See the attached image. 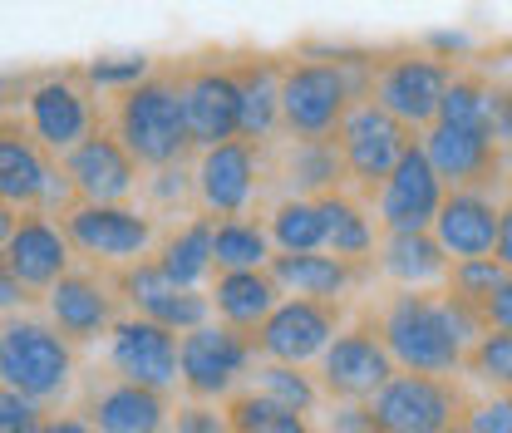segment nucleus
<instances>
[{"label": "nucleus", "instance_id": "obj_9", "mask_svg": "<svg viewBox=\"0 0 512 433\" xmlns=\"http://www.w3.org/2000/svg\"><path fill=\"white\" fill-rule=\"evenodd\" d=\"M340 153H345V168H350V183L360 197H380V187L389 183V173L399 168V158L419 143L414 128L404 119H394L384 104L375 99H360L345 124H340Z\"/></svg>", "mask_w": 512, "mask_h": 433}, {"label": "nucleus", "instance_id": "obj_5", "mask_svg": "<svg viewBox=\"0 0 512 433\" xmlns=\"http://www.w3.org/2000/svg\"><path fill=\"white\" fill-rule=\"evenodd\" d=\"M69 247L94 266H128L143 261L158 242V217L133 202H74L60 217Z\"/></svg>", "mask_w": 512, "mask_h": 433}, {"label": "nucleus", "instance_id": "obj_29", "mask_svg": "<svg viewBox=\"0 0 512 433\" xmlns=\"http://www.w3.org/2000/svg\"><path fill=\"white\" fill-rule=\"evenodd\" d=\"M316 202L325 212V251L340 256V261H355V266H375L384 227L370 217L365 197L345 187V192H325Z\"/></svg>", "mask_w": 512, "mask_h": 433}, {"label": "nucleus", "instance_id": "obj_39", "mask_svg": "<svg viewBox=\"0 0 512 433\" xmlns=\"http://www.w3.org/2000/svg\"><path fill=\"white\" fill-rule=\"evenodd\" d=\"M79 69H84V84H89V89H114V94H124L138 79H148L158 64L148 60V55H119V60H89V64H79Z\"/></svg>", "mask_w": 512, "mask_h": 433}, {"label": "nucleus", "instance_id": "obj_14", "mask_svg": "<svg viewBox=\"0 0 512 433\" xmlns=\"http://www.w3.org/2000/svg\"><path fill=\"white\" fill-rule=\"evenodd\" d=\"M99 433H173V394L119 379L114 370L89 374L79 384V409Z\"/></svg>", "mask_w": 512, "mask_h": 433}, {"label": "nucleus", "instance_id": "obj_45", "mask_svg": "<svg viewBox=\"0 0 512 433\" xmlns=\"http://www.w3.org/2000/svg\"><path fill=\"white\" fill-rule=\"evenodd\" d=\"M0 291H5V296H0L5 315H15V306H30V301H40V296H35V291H30V286H25L15 271H5V266H0Z\"/></svg>", "mask_w": 512, "mask_h": 433}, {"label": "nucleus", "instance_id": "obj_48", "mask_svg": "<svg viewBox=\"0 0 512 433\" xmlns=\"http://www.w3.org/2000/svg\"><path fill=\"white\" fill-rule=\"evenodd\" d=\"M493 256L512 271V202H503V232H498V251Z\"/></svg>", "mask_w": 512, "mask_h": 433}, {"label": "nucleus", "instance_id": "obj_12", "mask_svg": "<svg viewBox=\"0 0 512 433\" xmlns=\"http://www.w3.org/2000/svg\"><path fill=\"white\" fill-rule=\"evenodd\" d=\"M0 266L15 271L35 296H50L64 276L74 271V247L64 237V227L55 222V212H0Z\"/></svg>", "mask_w": 512, "mask_h": 433}, {"label": "nucleus", "instance_id": "obj_2", "mask_svg": "<svg viewBox=\"0 0 512 433\" xmlns=\"http://www.w3.org/2000/svg\"><path fill=\"white\" fill-rule=\"evenodd\" d=\"M114 133L128 143V153L158 173V168H178L192 153V133L183 119V94H178V74L173 64H158L148 79H138L133 89L114 94Z\"/></svg>", "mask_w": 512, "mask_h": 433}, {"label": "nucleus", "instance_id": "obj_6", "mask_svg": "<svg viewBox=\"0 0 512 433\" xmlns=\"http://www.w3.org/2000/svg\"><path fill=\"white\" fill-rule=\"evenodd\" d=\"M399 374L389 345L380 340V325H375V306H365L355 315V325H345L335 335V345L320 355V389L325 399L335 404H370L384 384Z\"/></svg>", "mask_w": 512, "mask_h": 433}, {"label": "nucleus", "instance_id": "obj_49", "mask_svg": "<svg viewBox=\"0 0 512 433\" xmlns=\"http://www.w3.org/2000/svg\"><path fill=\"white\" fill-rule=\"evenodd\" d=\"M448 433H468V424H458V429H448Z\"/></svg>", "mask_w": 512, "mask_h": 433}, {"label": "nucleus", "instance_id": "obj_3", "mask_svg": "<svg viewBox=\"0 0 512 433\" xmlns=\"http://www.w3.org/2000/svg\"><path fill=\"white\" fill-rule=\"evenodd\" d=\"M74 345L55 330V320H35V315H5L0 330V379L5 389L35 399V404H60L74 389Z\"/></svg>", "mask_w": 512, "mask_h": 433}, {"label": "nucleus", "instance_id": "obj_20", "mask_svg": "<svg viewBox=\"0 0 512 433\" xmlns=\"http://www.w3.org/2000/svg\"><path fill=\"white\" fill-rule=\"evenodd\" d=\"M444 197H448L444 178L434 173L424 143H414L399 158V168L389 173V183L380 187V197H375L380 227L384 232H434V217H439Z\"/></svg>", "mask_w": 512, "mask_h": 433}, {"label": "nucleus", "instance_id": "obj_47", "mask_svg": "<svg viewBox=\"0 0 512 433\" xmlns=\"http://www.w3.org/2000/svg\"><path fill=\"white\" fill-rule=\"evenodd\" d=\"M40 433H99V429H94L84 414H45Z\"/></svg>", "mask_w": 512, "mask_h": 433}, {"label": "nucleus", "instance_id": "obj_31", "mask_svg": "<svg viewBox=\"0 0 512 433\" xmlns=\"http://www.w3.org/2000/svg\"><path fill=\"white\" fill-rule=\"evenodd\" d=\"M276 251H325V212L316 197H281L266 217Z\"/></svg>", "mask_w": 512, "mask_h": 433}, {"label": "nucleus", "instance_id": "obj_16", "mask_svg": "<svg viewBox=\"0 0 512 433\" xmlns=\"http://www.w3.org/2000/svg\"><path fill=\"white\" fill-rule=\"evenodd\" d=\"M60 173L74 202H128L143 187V163L128 153V143L114 133V124L94 128L79 148L60 158Z\"/></svg>", "mask_w": 512, "mask_h": 433}, {"label": "nucleus", "instance_id": "obj_33", "mask_svg": "<svg viewBox=\"0 0 512 433\" xmlns=\"http://www.w3.org/2000/svg\"><path fill=\"white\" fill-rule=\"evenodd\" d=\"M252 389L276 399L281 409H296V414H316V404L325 399L316 374H306L301 365H276V360H256Z\"/></svg>", "mask_w": 512, "mask_h": 433}, {"label": "nucleus", "instance_id": "obj_24", "mask_svg": "<svg viewBox=\"0 0 512 433\" xmlns=\"http://www.w3.org/2000/svg\"><path fill=\"white\" fill-rule=\"evenodd\" d=\"M266 271L281 286V296H306V301L345 306V296H355L365 286V276L380 271V266H355V261H340L330 251H276Z\"/></svg>", "mask_w": 512, "mask_h": 433}, {"label": "nucleus", "instance_id": "obj_43", "mask_svg": "<svg viewBox=\"0 0 512 433\" xmlns=\"http://www.w3.org/2000/svg\"><path fill=\"white\" fill-rule=\"evenodd\" d=\"M173 433H232V424H227V409L217 414L212 404L188 399V404H178V414H173Z\"/></svg>", "mask_w": 512, "mask_h": 433}, {"label": "nucleus", "instance_id": "obj_13", "mask_svg": "<svg viewBox=\"0 0 512 433\" xmlns=\"http://www.w3.org/2000/svg\"><path fill=\"white\" fill-rule=\"evenodd\" d=\"M256 370V345L252 335L222 325V320H207L202 330L183 335V394L197 404H212V399H232L237 384Z\"/></svg>", "mask_w": 512, "mask_h": 433}, {"label": "nucleus", "instance_id": "obj_32", "mask_svg": "<svg viewBox=\"0 0 512 433\" xmlns=\"http://www.w3.org/2000/svg\"><path fill=\"white\" fill-rule=\"evenodd\" d=\"M271 232L252 217H222L217 222V271H266L271 266Z\"/></svg>", "mask_w": 512, "mask_h": 433}, {"label": "nucleus", "instance_id": "obj_25", "mask_svg": "<svg viewBox=\"0 0 512 433\" xmlns=\"http://www.w3.org/2000/svg\"><path fill=\"white\" fill-rule=\"evenodd\" d=\"M276 178L286 183V197L345 192L350 168H345L340 138H286V148L276 153Z\"/></svg>", "mask_w": 512, "mask_h": 433}, {"label": "nucleus", "instance_id": "obj_27", "mask_svg": "<svg viewBox=\"0 0 512 433\" xmlns=\"http://www.w3.org/2000/svg\"><path fill=\"white\" fill-rule=\"evenodd\" d=\"M207 296H212V315L242 335H256L271 320V310L286 301L271 271H217Z\"/></svg>", "mask_w": 512, "mask_h": 433}, {"label": "nucleus", "instance_id": "obj_35", "mask_svg": "<svg viewBox=\"0 0 512 433\" xmlns=\"http://www.w3.org/2000/svg\"><path fill=\"white\" fill-rule=\"evenodd\" d=\"M488 89H493V74L468 64L453 74L444 94V109H439V124H458V128H488ZM493 133V128H488Z\"/></svg>", "mask_w": 512, "mask_h": 433}, {"label": "nucleus", "instance_id": "obj_46", "mask_svg": "<svg viewBox=\"0 0 512 433\" xmlns=\"http://www.w3.org/2000/svg\"><path fill=\"white\" fill-rule=\"evenodd\" d=\"M483 315H488V330H512V276L503 281V291L488 301Z\"/></svg>", "mask_w": 512, "mask_h": 433}, {"label": "nucleus", "instance_id": "obj_44", "mask_svg": "<svg viewBox=\"0 0 512 433\" xmlns=\"http://www.w3.org/2000/svg\"><path fill=\"white\" fill-rule=\"evenodd\" d=\"M325 433H380V424L370 404H335L325 419Z\"/></svg>", "mask_w": 512, "mask_h": 433}, {"label": "nucleus", "instance_id": "obj_1", "mask_svg": "<svg viewBox=\"0 0 512 433\" xmlns=\"http://www.w3.org/2000/svg\"><path fill=\"white\" fill-rule=\"evenodd\" d=\"M375 325L394 365L409 374H458L468 350L488 335L483 310L448 291H394L375 310Z\"/></svg>", "mask_w": 512, "mask_h": 433}, {"label": "nucleus", "instance_id": "obj_42", "mask_svg": "<svg viewBox=\"0 0 512 433\" xmlns=\"http://www.w3.org/2000/svg\"><path fill=\"white\" fill-rule=\"evenodd\" d=\"M468 433H512V394H493L483 404H468Z\"/></svg>", "mask_w": 512, "mask_h": 433}, {"label": "nucleus", "instance_id": "obj_41", "mask_svg": "<svg viewBox=\"0 0 512 433\" xmlns=\"http://www.w3.org/2000/svg\"><path fill=\"white\" fill-rule=\"evenodd\" d=\"M40 424H45V414L35 399H25L15 389L0 394V433H40Z\"/></svg>", "mask_w": 512, "mask_h": 433}, {"label": "nucleus", "instance_id": "obj_19", "mask_svg": "<svg viewBox=\"0 0 512 433\" xmlns=\"http://www.w3.org/2000/svg\"><path fill=\"white\" fill-rule=\"evenodd\" d=\"M261 153H266V143H252V138L202 148V158H197V207L212 212L217 222L247 217L256 202V187H261Z\"/></svg>", "mask_w": 512, "mask_h": 433}, {"label": "nucleus", "instance_id": "obj_7", "mask_svg": "<svg viewBox=\"0 0 512 433\" xmlns=\"http://www.w3.org/2000/svg\"><path fill=\"white\" fill-rule=\"evenodd\" d=\"M380 433H448L468 419V394L453 374H409L399 370L370 399Z\"/></svg>", "mask_w": 512, "mask_h": 433}, {"label": "nucleus", "instance_id": "obj_21", "mask_svg": "<svg viewBox=\"0 0 512 433\" xmlns=\"http://www.w3.org/2000/svg\"><path fill=\"white\" fill-rule=\"evenodd\" d=\"M119 301H124V296H119L114 276H99V271H69L60 286L45 296L55 330H60L74 350L104 340V335L119 325Z\"/></svg>", "mask_w": 512, "mask_h": 433}, {"label": "nucleus", "instance_id": "obj_34", "mask_svg": "<svg viewBox=\"0 0 512 433\" xmlns=\"http://www.w3.org/2000/svg\"><path fill=\"white\" fill-rule=\"evenodd\" d=\"M227 424H232V433H316L306 414L281 409L276 399H266L256 389H237L227 399Z\"/></svg>", "mask_w": 512, "mask_h": 433}, {"label": "nucleus", "instance_id": "obj_8", "mask_svg": "<svg viewBox=\"0 0 512 433\" xmlns=\"http://www.w3.org/2000/svg\"><path fill=\"white\" fill-rule=\"evenodd\" d=\"M104 109L94 104V89L84 84V69H64L45 74L25 89V128L40 138V148H50L64 158L69 148H79L94 128H104Z\"/></svg>", "mask_w": 512, "mask_h": 433}, {"label": "nucleus", "instance_id": "obj_4", "mask_svg": "<svg viewBox=\"0 0 512 433\" xmlns=\"http://www.w3.org/2000/svg\"><path fill=\"white\" fill-rule=\"evenodd\" d=\"M355 104L360 94L340 55L335 60H286L281 69V133L286 138H335Z\"/></svg>", "mask_w": 512, "mask_h": 433}, {"label": "nucleus", "instance_id": "obj_26", "mask_svg": "<svg viewBox=\"0 0 512 433\" xmlns=\"http://www.w3.org/2000/svg\"><path fill=\"white\" fill-rule=\"evenodd\" d=\"M384 281H394L399 291H429L448 281L453 256L444 251V242L434 232H384L380 256H375Z\"/></svg>", "mask_w": 512, "mask_h": 433}, {"label": "nucleus", "instance_id": "obj_37", "mask_svg": "<svg viewBox=\"0 0 512 433\" xmlns=\"http://www.w3.org/2000/svg\"><path fill=\"white\" fill-rule=\"evenodd\" d=\"M463 370L473 374L478 384L498 389V394H512V330H488V335L468 350Z\"/></svg>", "mask_w": 512, "mask_h": 433}, {"label": "nucleus", "instance_id": "obj_36", "mask_svg": "<svg viewBox=\"0 0 512 433\" xmlns=\"http://www.w3.org/2000/svg\"><path fill=\"white\" fill-rule=\"evenodd\" d=\"M512 271L498 261V256H478V261H453V271H448L444 291L448 296H458L463 306H478L488 310V301L503 291V281H508ZM488 320V315H483Z\"/></svg>", "mask_w": 512, "mask_h": 433}, {"label": "nucleus", "instance_id": "obj_15", "mask_svg": "<svg viewBox=\"0 0 512 433\" xmlns=\"http://www.w3.org/2000/svg\"><path fill=\"white\" fill-rule=\"evenodd\" d=\"M345 330V306L330 301H306V296H286L271 310V320L252 335L256 360H276V365H306L320 360L335 335Z\"/></svg>", "mask_w": 512, "mask_h": 433}, {"label": "nucleus", "instance_id": "obj_28", "mask_svg": "<svg viewBox=\"0 0 512 433\" xmlns=\"http://www.w3.org/2000/svg\"><path fill=\"white\" fill-rule=\"evenodd\" d=\"M242 89V138L252 143H271L281 133V69L286 60L276 55H242L227 60Z\"/></svg>", "mask_w": 512, "mask_h": 433}, {"label": "nucleus", "instance_id": "obj_18", "mask_svg": "<svg viewBox=\"0 0 512 433\" xmlns=\"http://www.w3.org/2000/svg\"><path fill=\"white\" fill-rule=\"evenodd\" d=\"M114 286H119V296H124L128 306H133V315L158 320V325H168L173 335L202 330V325L212 320V296H207V291H192V286H178V281H168V276H163V266H158L153 256L119 266V271H114Z\"/></svg>", "mask_w": 512, "mask_h": 433}, {"label": "nucleus", "instance_id": "obj_30", "mask_svg": "<svg viewBox=\"0 0 512 433\" xmlns=\"http://www.w3.org/2000/svg\"><path fill=\"white\" fill-rule=\"evenodd\" d=\"M153 261L163 266V276L168 281H178V286H202L212 271H217V217L212 212H197L188 217L183 227H173V232H163V242L153 251Z\"/></svg>", "mask_w": 512, "mask_h": 433}, {"label": "nucleus", "instance_id": "obj_40", "mask_svg": "<svg viewBox=\"0 0 512 433\" xmlns=\"http://www.w3.org/2000/svg\"><path fill=\"white\" fill-rule=\"evenodd\" d=\"M488 128L498 138V148L512 158V79L493 74V89H488Z\"/></svg>", "mask_w": 512, "mask_h": 433}, {"label": "nucleus", "instance_id": "obj_38", "mask_svg": "<svg viewBox=\"0 0 512 433\" xmlns=\"http://www.w3.org/2000/svg\"><path fill=\"white\" fill-rule=\"evenodd\" d=\"M143 197H148V212L153 217H178V207L197 202V173H188V163L158 168V173L143 178Z\"/></svg>", "mask_w": 512, "mask_h": 433}, {"label": "nucleus", "instance_id": "obj_23", "mask_svg": "<svg viewBox=\"0 0 512 433\" xmlns=\"http://www.w3.org/2000/svg\"><path fill=\"white\" fill-rule=\"evenodd\" d=\"M503 232V202L488 187H453L434 217V237L444 242L453 261H478L498 251Z\"/></svg>", "mask_w": 512, "mask_h": 433}, {"label": "nucleus", "instance_id": "obj_10", "mask_svg": "<svg viewBox=\"0 0 512 433\" xmlns=\"http://www.w3.org/2000/svg\"><path fill=\"white\" fill-rule=\"evenodd\" d=\"M453 60L444 55H429V50H399V55H380V74H375V104H384L394 119L414 128H434L439 124V109H444V94L453 84Z\"/></svg>", "mask_w": 512, "mask_h": 433}, {"label": "nucleus", "instance_id": "obj_22", "mask_svg": "<svg viewBox=\"0 0 512 433\" xmlns=\"http://www.w3.org/2000/svg\"><path fill=\"white\" fill-rule=\"evenodd\" d=\"M424 153L434 163V173L444 187H493L508 168V153L498 148V138L488 128H458V124H434L424 128Z\"/></svg>", "mask_w": 512, "mask_h": 433}, {"label": "nucleus", "instance_id": "obj_11", "mask_svg": "<svg viewBox=\"0 0 512 433\" xmlns=\"http://www.w3.org/2000/svg\"><path fill=\"white\" fill-rule=\"evenodd\" d=\"M178 94L188 119L192 148H217L242 138V89L227 60H178Z\"/></svg>", "mask_w": 512, "mask_h": 433}, {"label": "nucleus", "instance_id": "obj_17", "mask_svg": "<svg viewBox=\"0 0 512 433\" xmlns=\"http://www.w3.org/2000/svg\"><path fill=\"white\" fill-rule=\"evenodd\" d=\"M109 370L119 379L173 394L183 384V335L143 315H119V325L109 330Z\"/></svg>", "mask_w": 512, "mask_h": 433}]
</instances>
